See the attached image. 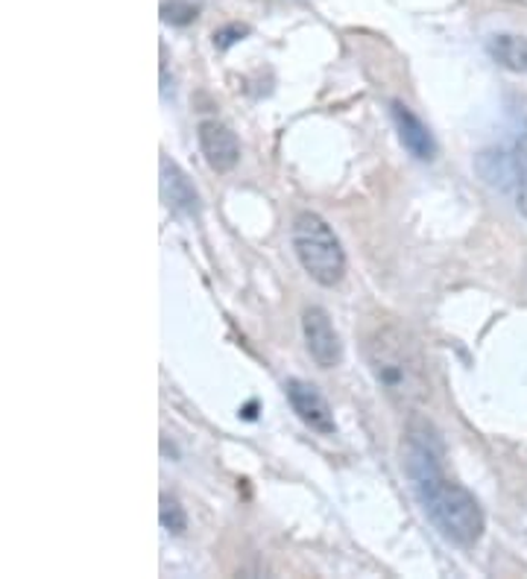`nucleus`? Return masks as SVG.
<instances>
[{
  "label": "nucleus",
  "mask_w": 527,
  "mask_h": 579,
  "mask_svg": "<svg viewBox=\"0 0 527 579\" xmlns=\"http://www.w3.org/2000/svg\"><path fill=\"white\" fill-rule=\"evenodd\" d=\"M404 468L422 509L445 539L461 547L478 545L486 527L484 509L469 489L445 477L443 442L431 427L411 431L404 448Z\"/></svg>",
  "instance_id": "nucleus-1"
},
{
  "label": "nucleus",
  "mask_w": 527,
  "mask_h": 579,
  "mask_svg": "<svg viewBox=\"0 0 527 579\" xmlns=\"http://www.w3.org/2000/svg\"><path fill=\"white\" fill-rule=\"evenodd\" d=\"M361 345L375 384L395 407L411 410L428 401L431 384L425 358L407 328L390 317H375L363 325Z\"/></svg>",
  "instance_id": "nucleus-2"
},
{
  "label": "nucleus",
  "mask_w": 527,
  "mask_h": 579,
  "mask_svg": "<svg viewBox=\"0 0 527 579\" xmlns=\"http://www.w3.org/2000/svg\"><path fill=\"white\" fill-rule=\"evenodd\" d=\"M293 249L302 270L322 287H338L347 276V252L320 214L299 211L293 220Z\"/></svg>",
  "instance_id": "nucleus-3"
},
{
  "label": "nucleus",
  "mask_w": 527,
  "mask_h": 579,
  "mask_svg": "<svg viewBox=\"0 0 527 579\" xmlns=\"http://www.w3.org/2000/svg\"><path fill=\"white\" fill-rule=\"evenodd\" d=\"M302 334H306V349L311 360L320 369H334L343 360V343L340 334L331 325V317L320 304L302 310Z\"/></svg>",
  "instance_id": "nucleus-4"
},
{
  "label": "nucleus",
  "mask_w": 527,
  "mask_h": 579,
  "mask_svg": "<svg viewBox=\"0 0 527 579\" xmlns=\"http://www.w3.org/2000/svg\"><path fill=\"white\" fill-rule=\"evenodd\" d=\"M285 392H288L293 413L302 418V425L322 433V436H334L338 433V422H334L331 404L317 386L308 384V381H299V378H290L288 384H285Z\"/></svg>",
  "instance_id": "nucleus-5"
},
{
  "label": "nucleus",
  "mask_w": 527,
  "mask_h": 579,
  "mask_svg": "<svg viewBox=\"0 0 527 579\" xmlns=\"http://www.w3.org/2000/svg\"><path fill=\"white\" fill-rule=\"evenodd\" d=\"M199 149L206 155V162L211 170L229 173L235 164L240 162V144L238 135L220 121H203L197 126Z\"/></svg>",
  "instance_id": "nucleus-6"
},
{
  "label": "nucleus",
  "mask_w": 527,
  "mask_h": 579,
  "mask_svg": "<svg viewBox=\"0 0 527 579\" xmlns=\"http://www.w3.org/2000/svg\"><path fill=\"white\" fill-rule=\"evenodd\" d=\"M390 115H393L395 132H399V141H402V147L416 158V162H434L437 158V141L431 135V130L420 117L413 115L411 108L393 100L390 103Z\"/></svg>",
  "instance_id": "nucleus-7"
},
{
  "label": "nucleus",
  "mask_w": 527,
  "mask_h": 579,
  "mask_svg": "<svg viewBox=\"0 0 527 579\" xmlns=\"http://www.w3.org/2000/svg\"><path fill=\"white\" fill-rule=\"evenodd\" d=\"M162 194H165V203L176 211L199 214L197 190L170 158H162Z\"/></svg>",
  "instance_id": "nucleus-8"
},
{
  "label": "nucleus",
  "mask_w": 527,
  "mask_h": 579,
  "mask_svg": "<svg viewBox=\"0 0 527 579\" xmlns=\"http://www.w3.org/2000/svg\"><path fill=\"white\" fill-rule=\"evenodd\" d=\"M489 56L513 74H527V39L525 35L498 33L489 39Z\"/></svg>",
  "instance_id": "nucleus-9"
},
{
  "label": "nucleus",
  "mask_w": 527,
  "mask_h": 579,
  "mask_svg": "<svg viewBox=\"0 0 527 579\" xmlns=\"http://www.w3.org/2000/svg\"><path fill=\"white\" fill-rule=\"evenodd\" d=\"M158 521L165 527L167 533H174V536H182V533L188 530V515L179 506V500L170 498V495H162V506H158Z\"/></svg>",
  "instance_id": "nucleus-10"
},
{
  "label": "nucleus",
  "mask_w": 527,
  "mask_h": 579,
  "mask_svg": "<svg viewBox=\"0 0 527 579\" xmlns=\"http://www.w3.org/2000/svg\"><path fill=\"white\" fill-rule=\"evenodd\" d=\"M197 12L199 9L188 3V0H167V3H162V21L165 24L185 27L190 21H197Z\"/></svg>",
  "instance_id": "nucleus-11"
},
{
  "label": "nucleus",
  "mask_w": 527,
  "mask_h": 579,
  "mask_svg": "<svg viewBox=\"0 0 527 579\" xmlns=\"http://www.w3.org/2000/svg\"><path fill=\"white\" fill-rule=\"evenodd\" d=\"M516 205H519L521 217H527V132L521 135L519 147H516Z\"/></svg>",
  "instance_id": "nucleus-12"
},
{
  "label": "nucleus",
  "mask_w": 527,
  "mask_h": 579,
  "mask_svg": "<svg viewBox=\"0 0 527 579\" xmlns=\"http://www.w3.org/2000/svg\"><path fill=\"white\" fill-rule=\"evenodd\" d=\"M247 33H249L247 27H240V24L223 27V30H217V33H215V48L217 50H229L231 44H235V41L244 39V35H247Z\"/></svg>",
  "instance_id": "nucleus-13"
}]
</instances>
